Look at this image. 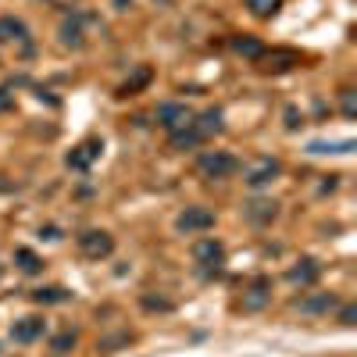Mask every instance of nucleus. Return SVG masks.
<instances>
[{
  "mask_svg": "<svg viewBox=\"0 0 357 357\" xmlns=\"http://www.w3.org/2000/svg\"><path fill=\"white\" fill-rule=\"evenodd\" d=\"M197 168L207 178H229V175L240 172V161H236L232 154H225V151H204L200 161H197Z\"/></svg>",
  "mask_w": 357,
  "mask_h": 357,
  "instance_id": "obj_1",
  "label": "nucleus"
},
{
  "mask_svg": "<svg viewBox=\"0 0 357 357\" xmlns=\"http://www.w3.org/2000/svg\"><path fill=\"white\" fill-rule=\"evenodd\" d=\"M158 122H161V129H168V136L183 132V129L193 126V111L186 104H161L158 107Z\"/></svg>",
  "mask_w": 357,
  "mask_h": 357,
  "instance_id": "obj_2",
  "label": "nucleus"
},
{
  "mask_svg": "<svg viewBox=\"0 0 357 357\" xmlns=\"http://www.w3.org/2000/svg\"><path fill=\"white\" fill-rule=\"evenodd\" d=\"M79 250H82L89 261H100V257H111L114 240H111L107 232H100V229H89V232L79 236Z\"/></svg>",
  "mask_w": 357,
  "mask_h": 357,
  "instance_id": "obj_3",
  "label": "nucleus"
},
{
  "mask_svg": "<svg viewBox=\"0 0 357 357\" xmlns=\"http://www.w3.org/2000/svg\"><path fill=\"white\" fill-rule=\"evenodd\" d=\"M175 225H178V232H207L215 225V211H207V207H186L183 215L175 218Z\"/></svg>",
  "mask_w": 357,
  "mask_h": 357,
  "instance_id": "obj_4",
  "label": "nucleus"
},
{
  "mask_svg": "<svg viewBox=\"0 0 357 357\" xmlns=\"http://www.w3.org/2000/svg\"><path fill=\"white\" fill-rule=\"evenodd\" d=\"M193 257L207 268V272H218V264H222L225 250H222L218 240H197V243H193Z\"/></svg>",
  "mask_w": 357,
  "mask_h": 357,
  "instance_id": "obj_5",
  "label": "nucleus"
},
{
  "mask_svg": "<svg viewBox=\"0 0 357 357\" xmlns=\"http://www.w3.org/2000/svg\"><path fill=\"white\" fill-rule=\"evenodd\" d=\"M100 151H104V146H100V139H82V143L75 146V151L68 154V168H75V172L89 168V165L97 161V154H100Z\"/></svg>",
  "mask_w": 357,
  "mask_h": 357,
  "instance_id": "obj_6",
  "label": "nucleus"
},
{
  "mask_svg": "<svg viewBox=\"0 0 357 357\" xmlns=\"http://www.w3.org/2000/svg\"><path fill=\"white\" fill-rule=\"evenodd\" d=\"M43 336V318H22L11 325V340L15 343H36Z\"/></svg>",
  "mask_w": 357,
  "mask_h": 357,
  "instance_id": "obj_7",
  "label": "nucleus"
},
{
  "mask_svg": "<svg viewBox=\"0 0 357 357\" xmlns=\"http://www.w3.org/2000/svg\"><path fill=\"white\" fill-rule=\"evenodd\" d=\"M257 65H261L264 72H272V68H275V72H282V68L301 65V57H296L293 50H275V54H268V50H264V54L257 57Z\"/></svg>",
  "mask_w": 357,
  "mask_h": 357,
  "instance_id": "obj_8",
  "label": "nucleus"
},
{
  "mask_svg": "<svg viewBox=\"0 0 357 357\" xmlns=\"http://www.w3.org/2000/svg\"><path fill=\"white\" fill-rule=\"evenodd\" d=\"M193 129L200 132V139H211L222 132V111H204V114H193Z\"/></svg>",
  "mask_w": 357,
  "mask_h": 357,
  "instance_id": "obj_9",
  "label": "nucleus"
},
{
  "mask_svg": "<svg viewBox=\"0 0 357 357\" xmlns=\"http://www.w3.org/2000/svg\"><path fill=\"white\" fill-rule=\"evenodd\" d=\"M282 172V165L279 161H272V158H264L261 165H254L250 172H247V183L250 186H264V183H272V178Z\"/></svg>",
  "mask_w": 357,
  "mask_h": 357,
  "instance_id": "obj_10",
  "label": "nucleus"
},
{
  "mask_svg": "<svg viewBox=\"0 0 357 357\" xmlns=\"http://www.w3.org/2000/svg\"><path fill=\"white\" fill-rule=\"evenodd\" d=\"M275 215H279V204L275 200H254V204H247V218L257 222V225H268Z\"/></svg>",
  "mask_w": 357,
  "mask_h": 357,
  "instance_id": "obj_11",
  "label": "nucleus"
},
{
  "mask_svg": "<svg viewBox=\"0 0 357 357\" xmlns=\"http://www.w3.org/2000/svg\"><path fill=\"white\" fill-rule=\"evenodd\" d=\"M268 289H272V282H268V279H257V282L247 289V296H243V311H257V307H264Z\"/></svg>",
  "mask_w": 357,
  "mask_h": 357,
  "instance_id": "obj_12",
  "label": "nucleus"
},
{
  "mask_svg": "<svg viewBox=\"0 0 357 357\" xmlns=\"http://www.w3.org/2000/svg\"><path fill=\"white\" fill-rule=\"evenodd\" d=\"M289 282H296V286H314V282H318V264H314V261H301L296 268H289Z\"/></svg>",
  "mask_w": 357,
  "mask_h": 357,
  "instance_id": "obj_13",
  "label": "nucleus"
},
{
  "mask_svg": "<svg viewBox=\"0 0 357 357\" xmlns=\"http://www.w3.org/2000/svg\"><path fill=\"white\" fill-rule=\"evenodd\" d=\"M151 79H154V72L146 68V65H143V68H136V75L122 82V89H118V97H132V93H139V89H143L146 82H151Z\"/></svg>",
  "mask_w": 357,
  "mask_h": 357,
  "instance_id": "obj_14",
  "label": "nucleus"
},
{
  "mask_svg": "<svg viewBox=\"0 0 357 357\" xmlns=\"http://www.w3.org/2000/svg\"><path fill=\"white\" fill-rule=\"evenodd\" d=\"M61 40H65L68 47H79V43H82V15H79V11L61 25Z\"/></svg>",
  "mask_w": 357,
  "mask_h": 357,
  "instance_id": "obj_15",
  "label": "nucleus"
},
{
  "mask_svg": "<svg viewBox=\"0 0 357 357\" xmlns=\"http://www.w3.org/2000/svg\"><path fill=\"white\" fill-rule=\"evenodd\" d=\"M232 50L243 54V57H250V61H257V57L264 54V47H261L257 40H250V36H232Z\"/></svg>",
  "mask_w": 357,
  "mask_h": 357,
  "instance_id": "obj_16",
  "label": "nucleus"
},
{
  "mask_svg": "<svg viewBox=\"0 0 357 357\" xmlns=\"http://www.w3.org/2000/svg\"><path fill=\"white\" fill-rule=\"evenodd\" d=\"M204 139H200V132L190 126V129H183V132H172V146L175 151H193V146H200Z\"/></svg>",
  "mask_w": 357,
  "mask_h": 357,
  "instance_id": "obj_17",
  "label": "nucleus"
},
{
  "mask_svg": "<svg viewBox=\"0 0 357 357\" xmlns=\"http://www.w3.org/2000/svg\"><path fill=\"white\" fill-rule=\"evenodd\" d=\"M296 307H301L304 314H318V311H329V307H336V301L329 293H321V296H311V301H296Z\"/></svg>",
  "mask_w": 357,
  "mask_h": 357,
  "instance_id": "obj_18",
  "label": "nucleus"
},
{
  "mask_svg": "<svg viewBox=\"0 0 357 357\" xmlns=\"http://www.w3.org/2000/svg\"><path fill=\"white\" fill-rule=\"evenodd\" d=\"M15 261H18V268H22V272H29V275H36L40 272V268H43V257L40 254H33V250H15Z\"/></svg>",
  "mask_w": 357,
  "mask_h": 357,
  "instance_id": "obj_19",
  "label": "nucleus"
},
{
  "mask_svg": "<svg viewBox=\"0 0 357 357\" xmlns=\"http://www.w3.org/2000/svg\"><path fill=\"white\" fill-rule=\"evenodd\" d=\"M247 8L254 18H272V15H279L282 0H247Z\"/></svg>",
  "mask_w": 357,
  "mask_h": 357,
  "instance_id": "obj_20",
  "label": "nucleus"
},
{
  "mask_svg": "<svg viewBox=\"0 0 357 357\" xmlns=\"http://www.w3.org/2000/svg\"><path fill=\"white\" fill-rule=\"evenodd\" d=\"M33 301H36V304H65V301H68V293H65L61 286H50V289H36V293H33Z\"/></svg>",
  "mask_w": 357,
  "mask_h": 357,
  "instance_id": "obj_21",
  "label": "nucleus"
},
{
  "mask_svg": "<svg viewBox=\"0 0 357 357\" xmlns=\"http://www.w3.org/2000/svg\"><path fill=\"white\" fill-rule=\"evenodd\" d=\"M340 111L347 118H357V97H354V89H343V93H340Z\"/></svg>",
  "mask_w": 357,
  "mask_h": 357,
  "instance_id": "obj_22",
  "label": "nucleus"
},
{
  "mask_svg": "<svg viewBox=\"0 0 357 357\" xmlns=\"http://www.w3.org/2000/svg\"><path fill=\"white\" fill-rule=\"evenodd\" d=\"M75 347V333H61V336H54V350L57 354H68Z\"/></svg>",
  "mask_w": 357,
  "mask_h": 357,
  "instance_id": "obj_23",
  "label": "nucleus"
},
{
  "mask_svg": "<svg viewBox=\"0 0 357 357\" xmlns=\"http://www.w3.org/2000/svg\"><path fill=\"white\" fill-rule=\"evenodd\" d=\"M50 8H57V11H75L79 8V0H47Z\"/></svg>",
  "mask_w": 357,
  "mask_h": 357,
  "instance_id": "obj_24",
  "label": "nucleus"
},
{
  "mask_svg": "<svg viewBox=\"0 0 357 357\" xmlns=\"http://www.w3.org/2000/svg\"><path fill=\"white\" fill-rule=\"evenodd\" d=\"M354 318H357V307H354V304H347V307L340 311V321H343V325H354Z\"/></svg>",
  "mask_w": 357,
  "mask_h": 357,
  "instance_id": "obj_25",
  "label": "nucleus"
},
{
  "mask_svg": "<svg viewBox=\"0 0 357 357\" xmlns=\"http://www.w3.org/2000/svg\"><path fill=\"white\" fill-rule=\"evenodd\" d=\"M286 126H289V129H296V126H301V122H296V111H293V107L286 111Z\"/></svg>",
  "mask_w": 357,
  "mask_h": 357,
  "instance_id": "obj_26",
  "label": "nucleus"
},
{
  "mask_svg": "<svg viewBox=\"0 0 357 357\" xmlns=\"http://www.w3.org/2000/svg\"><path fill=\"white\" fill-rule=\"evenodd\" d=\"M8 104H11V100H8V89H0V111H4Z\"/></svg>",
  "mask_w": 357,
  "mask_h": 357,
  "instance_id": "obj_27",
  "label": "nucleus"
},
{
  "mask_svg": "<svg viewBox=\"0 0 357 357\" xmlns=\"http://www.w3.org/2000/svg\"><path fill=\"white\" fill-rule=\"evenodd\" d=\"M126 4H132V0H114V8H122V11H126Z\"/></svg>",
  "mask_w": 357,
  "mask_h": 357,
  "instance_id": "obj_28",
  "label": "nucleus"
}]
</instances>
